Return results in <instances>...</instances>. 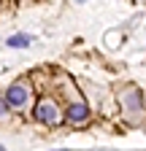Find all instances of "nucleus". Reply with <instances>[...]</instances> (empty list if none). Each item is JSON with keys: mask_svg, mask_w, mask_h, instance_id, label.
Listing matches in <instances>:
<instances>
[{"mask_svg": "<svg viewBox=\"0 0 146 151\" xmlns=\"http://www.w3.org/2000/svg\"><path fill=\"white\" fill-rule=\"evenodd\" d=\"M35 119L38 122H43V124H60V108H57V103L54 100H41L38 105H35Z\"/></svg>", "mask_w": 146, "mask_h": 151, "instance_id": "obj_1", "label": "nucleus"}, {"mask_svg": "<svg viewBox=\"0 0 146 151\" xmlns=\"http://www.w3.org/2000/svg\"><path fill=\"white\" fill-rule=\"evenodd\" d=\"M3 100L8 103V108H22V105H27V100H30V89H27L25 84H14V86L6 89V97H3Z\"/></svg>", "mask_w": 146, "mask_h": 151, "instance_id": "obj_2", "label": "nucleus"}, {"mask_svg": "<svg viewBox=\"0 0 146 151\" xmlns=\"http://www.w3.org/2000/svg\"><path fill=\"white\" fill-rule=\"evenodd\" d=\"M122 103H124V111L130 113V116H141V111H143V103H141V92L138 89H127L122 92Z\"/></svg>", "mask_w": 146, "mask_h": 151, "instance_id": "obj_3", "label": "nucleus"}, {"mask_svg": "<svg viewBox=\"0 0 146 151\" xmlns=\"http://www.w3.org/2000/svg\"><path fill=\"white\" fill-rule=\"evenodd\" d=\"M65 116H68L70 124H76V127H79V124H87V122H89V108H87L84 103H70Z\"/></svg>", "mask_w": 146, "mask_h": 151, "instance_id": "obj_4", "label": "nucleus"}, {"mask_svg": "<svg viewBox=\"0 0 146 151\" xmlns=\"http://www.w3.org/2000/svg\"><path fill=\"white\" fill-rule=\"evenodd\" d=\"M30 43H33V38H30V35H25V32L11 35V38H8V46H14V49H25V46H30Z\"/></svg>", "mask_w": 146, "mask_h": 151, "instance_id": "obj_5", "label": "nucleus"}, {"mask_svg": "<svg viewBox=\"0 0 146 151\" xmlns=\"http://www.w3.org/2000/svg\"><path fill=\"white\" fill-rule=\"evenodd\" d=\"M6 111H8V103H6V100H0V119L6 116Z\"/></svg>", "mask_w": 146, "mask_h": 151, "instance_id": "obj_6", "label": "nucleus"}, {"mask_svg": "<svg viewBox=\"0 0 146 151\" xmlns=\"http://www.w3.org/2000/svg\"><path fill=\"white\" fill-rule=\"evenodd\" d=\"M79 3H84V0H79Z\"/></svg>", "mask_w": 146, "mask_h": 151, "instance_id": "obj_7", "label": "nucleus"}]
</instances>
